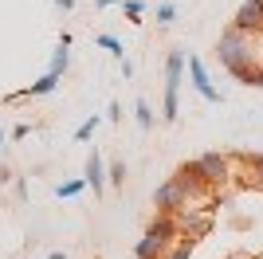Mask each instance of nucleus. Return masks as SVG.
<instances>
[{
  "label": "nucleus",
  "instance_id": "obj_1",
  "mask_svg": "<svg viewBox=\"0 0 263 259\" xmlns=\"http://www.w3.org/2000/svg\"><path fill=\"white\" fill-rule=\"evenodd\" d=\"M216 55H220V63L228 67V71H236L240 79H252V71H248V40H243V32H224L220 35V43H216Z\"/></svg>",
  "mask_w": 263,
  "mask_h": 259
},
{
  "label": "nucleus",
  "instance_id": "obj_17",
  "mask_svg": "<svg viewBox=\"0 0 263 259\" xmlns=\"http://www.w3.org/2000/svg\"><path fill=\"white\" fill-rule=\"evenodd\" d=\"M173 16H177L173 4H157V24H173Z\"/></svg>",
  "mask_w": 263,
  "mask_h": 259
},
{
  "label": "nucleus",
  "instance_id": "obj_26",
  "mask_svg": "<svg viewBox=\"0 0 263 259\" xmlns=\"http://www.w3.org/2000/svg\"><path fill=\"white\" fill-rule=\"evenodd\" d=\"M0 145H4V130H0Z\"/></svg>",
  "mask_w": 263,
  "mask_h": 259
},
{
  "label": "nucleus",
  "instance_id": "obj_21",
  "mask_svg": "<svg viewBox=\"0 0 263 259\" xmlns=\"http://www.w3.org/2000/svg\"><path fill=\"white\" fill-rule=\"evenodd\" d=\"M55 4H59L63 12H71V8H75V0H55Z\"/></svg>",
  "mask_w": 263,
  "mask_h": 259
},
{
  "label": "nucleus",
  "instance_id": "obj_6",
  "mask_svg": "<svg viewBox=\"0 0 263 259\" xmlns=\"http://www.w3.org/2000/svg\"><path fill=\"white\" fill-rule=\"evenodd\" d=\"M263 28V0H243L236 12V32H259Z\"/></svg>",
  "mask_w": 263,
  "mask_h": 259
},
{
  "label": "nucleus",
  "instance_id": "obj_11",
  "mask_svg": "<svg viewBox=\"0 0 263 259\" xmlns=\"http://www.w3.org/2000/svg\"><path fill=\"white\" fill-rule=\"evenodd\" d=\"M83 189H87V181H63V184H55V196H59V200H71V196H79L83 193Z\"/></svg>",
  "mask_w": 263,
  "mask_h": 259
},
{
  "label": "nucleus",
  "instance_id": "obj_22",
  "mask_svg": "<svg viewBox=\"0 0 263 259\" xmlns=\"http://www.w3.org/2000/svg\"><path fill=\"white\" fill-rule=\"evenodd\" d=\"M255 165H259V184H263V153L255 157Z\"/></svg>",
  "mask_w": 263,
  "mask_h": 259
},
{
  "label": "nucleus",
  "instance_id": "obj_2",
  "mask_svg": "<svg viewBox=\"0 0 263 259\" xmlns=\"http://www.w3.org/2000/svg\"><path fill=\"white\" fill-rule=\"evenodd\" d=\"M181 71H185V51H169V59H165V106H161L165 122H177V114H181V106H177V95H181Z\"/></svg>",
  "mask_w": 263,
  "mask_h": 259
},
{
  "label": "nucleus",
  "instance_id": "obj_4",
  "mask_svg": "<svg viewBox=\"0 0 263 259\" xmlns=\"http://www.w3.org/2000/svg\"><path fill=\"white\" fill-rule=\"evenodd\" d=\"M224 169H228V161H224L220 153H200V157L189 165L185 173H193V177H200V181H220V177H224Z\"/></svg>",
  "mask_w": 263,
  "mask_h": 259
},
{
  "label": "nucleus",
  "instance_id": "obj_25",
  "mask_svg": "<svg viewBox=\"0 0 263 259\" xmlns=\"http://www.w3.org/2000/svg\"><path fill=\"white\" fill-rule=\"evenodd\" d=\"M47 259H67V255H63V251H51V255H47Z\"/></svg>",
  "mask_w": 263,
  "mask_h": 259
},
{
  "label": "nucleus",
  "instance_id": "obj_9",
  "mask_svg": "<svg viewBox=\"0 0 263 259\" xmlns=\"http://www.w3.org/2000/svg\"><path fill=\"white\" fill-rule=\"evenodd\" d=\"M67 47H71V35L63 32V40H59V47H55V51H51V63H47V75H55V79H63L67 63H71V55H67Z\"/></svg>",
  "mask_w": 263,
  "mask_h": 259
},
{
  "label": "nucleus",
  "instance_id": "obj_20",
  "mask_svg": "<svg viewBox=\"0 0 263 259\" xmlns=\"http://www.w3.org/2000/svg\"><path fill=\"white\" fill-rule=\"evenodd\" d=\"M248 83H255V86H263V71H252V79Z\"/></svg>",
  "mask_w": 263,
  "mask_h": 259
},
{
  "label": "nucleus",
  "instance_id": "obj_8",
  "mask_svg": "<svg viewBox=\"0 0 263 259\" xmlns=\"http://www.w3.org/2000/svg\"><path fill=\"white\" fill-rule=\"evenodd\" d=\"M83 181H87L90 189H95V196H99L102 189H106V165H102L99 150H95V153H90V157H87V173H83Z\"/></svg>",
  "mask_w": 263,
  "mask_h": 259
},
{
  "label": "nucleus",
  "instance_id": "obj_14",
  "mask_svg": "<svg viewBox=\"0 0 263 259\" xmlns=\"http://www.w3.org/2000/svg\"><path fill=\"white\" fill-rule=\"evenodd\" d=\"M122 12H126L130 20H142V12H145V0H122Z\"/></svg>",
  "mask_w": 263,
  "mask_h": 259
},
{
  "label": "nucleus",
  "instance_id": "obj_7",
  "mask_svg": "<svg viewBox=\"0 0 263 259\" xmlns=\"http://www.w3.org/2000/svg\"><path fill=\"white\" fill-rule=\"evenodd\" d=\"M157 208L161 212H173V208H181V200H185V177H177V181H165L161 189L154 193Z\"/></svg>",
  "mask_w": 263,
  "mask_h": 259
},
{
  "label": "nucleus",
  "instance_id": "obj_19",
  "mask_svg": "<svg viewBox=\"0 0 263 259\" xmlns=\"http://www.w3.org/2000/svg\"><path fill=\"white\" fill-rule=\"evenodd\" d=\"M106 118H110V122L122 118V106H118V102H110V106H106Z\"/></svg>",
  "mask_w": 263,
  "mask_h": 259
},
{
  "label": "nucleus",
  "instance_id": "obj_12",
  "mask_svg": "<svg viewBox=\"0 0 263 259\" xmlns=\"http://www.w3.org/2000/svg\"><path fill=\"white\" fill-rule=\"evenodd\" d=\"M134 114H138V126H142V130L154 126V110H149V102H145V98H138V102H134Z\"/></svg>",
  "mask_w": 263,
  "mask_h": 259
},
{
  "label": "nucleus",
  "instance_id": "obj_16",
  "mask_svg": "<svg viewBox=\"0 0 263 259\" xmlns=\"http://www.w3.org/2000/svg\"><path fill=\"white\" fill-rule=\"evenodd\" d=\"M106 181H110V184H122V181H126V165L114 161V165H110V173H106Z\"/></svg>",
  "mask_w": 263,
  "mask_h": 259
},
{
  "label": "nucleus",
  "instance_id": "obj_23",
  "mask_svg": "<svg viewBox=\"0 0 263 259\" xmlns=\"http://www.w3.org/2000/svg\"><path fill=\"white\" fill-rule=\"evenodd\" d=\"M114 4H118V0H99V8H114Z\"/></svg>",
  "mask_w": 263,
  "mask_h": 259
},
{
  "label": "nucleus",
  "instance_id": "obj_24",
  "mask_svg": "<svg viewBox=\"0 0 263 259\" xmlns=\"http://www.w3.org/2000/svg\"><path fill=\"white\" fill-rule=\"evenodd\" d=\"M8 177H12V173H8V169H4V165H0V184H4V181H8Z\"/></svg>",
  "mask_w": 263,
  "mask_h": 259
},
{
  "label": "nucleus",
  "instance_id": "obj_15",
  "mask_svg": "<svg viewBox=\"0 0 263 259\" xmlns=\"http://www.w3.org/2000/svg\"><path fill=\"white\" fill-rule=\"evenodd\" d=\"M99 47H106V51H114V55H118V59H122V55H126V51H122V43H118V35H99Z\"/></svg>",
  "mask_w": 263,
  "mask_h": 259
},
{
  "label": "nucleus",
  "instance_id": "obj_13",
  "mask_svg": "<svg viewBox=\"0 0 263 259\" xmlns=\"http://www.w3.org/2000/svg\"><path fill=\"white\" fill-rule=\"evenodd\" d=\"M95 130H99V114H90V118L75 130V141H90V138H95Z\"/></svg>",
  "mask_w": 263,
  "mask_h": 259
},
{
  "label": "nucleus",
  "instance_id": "obj_18",
  "mask_svg": "<svg viewBox=\"0 0 263 259\" xmlns=\"http://www.w3.org/2000/svg\"><path fill=\"white\" fill-rule=\"evenodd\" d=\"M169 259H189V239H185V244H177V248L169 251Z\"/></svg>",
  "mask_w": 263,
  "mask_h": 259
},
{
  "label": "nucleus",
  "instance_id": "obj_5",
  "mask_svg": "<svg viewBox=\"0 0 263 259\" xmlns=\"http://www.w3.org/2000/svg\"><path fill=\"white\" fill-rule=\"evenodd\" d=\"M189 79H193V90H197L200 98H209V102H220V90L212 86L209 71H204V63H200L197 55H189Z\"/></svg>",
  "mask_w": 263,
  "mask_h": 259
},
{
  "label": "nucleus",
  "instance_id": "obj_3",
  "mask_svg": "<svg viewBox=\"0 0 263 259\" xmlns=\"http://www.w3.org/2000/svg\"><path fill=\"white\" fill-rule=\"evenodd\" d=\"M169 239H173V220H154L149 224V232H145V239L134 248V255L138 259H154V255H161L165 248H169Z\"/></svg>",
  "mask_w": 263,
  "mask_h": 259
},
{
  "label": "nucleus",
  "instance_id": "obj_10",
  "mask_svg": "<svg viewBox=\"0 0 263 259\" xmlns=\"http://www.w3.org/2000/svg\"><path fill=\"white\" fill-rule=\"evenodd\" d=\"M55 86H59V79H55V75H47V71H44V75L35 79V83L28 86V90H20L16 98H40V95H51Z\"/></svg>",
  "mask_w": 263,
  "mask_h": 259
}]
</instances>
